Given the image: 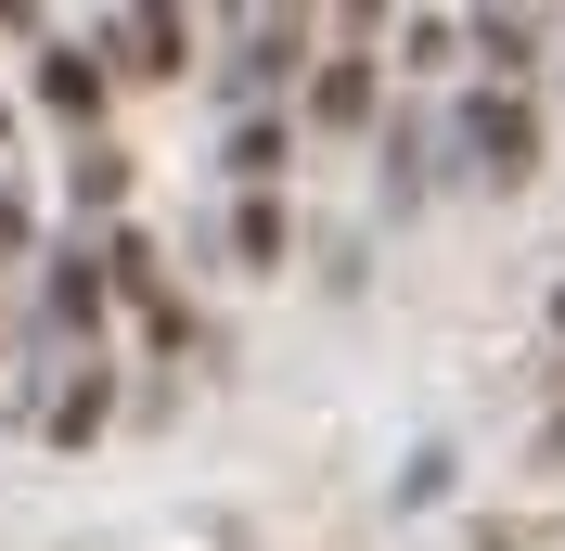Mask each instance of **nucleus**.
<instances>
[{"instance_id":"obj_13","label":"nucleus","mask_w":565,"mask_h":551,"mask_svg":"<svg viewBox=\"0 0 565 551\" xmlns=\"http://www.w3.org/2000/svg\"><path fill=\"white\" fill-rule=\"evenodd\" d=\"M553 334H565V295H553Z\"/></svg>"},{"instance_id":"obj_11","label":"nucleus","mask_w":565,"mask_h":551,"mask_svg":"<svg viewBox=\"0 0 565 551\" xmlns=\"http://www.w3.org/2000/svg\"><path fill=\"white\" fill-rule=\"evenodd\" d=\"M116 193H129V154H116V141H77V206L104 218Z\"/></svg>"},{"instance_id":"obj_2","label":"nucleus","mask_w":565,"mask_h":551,"mask_svg":"<svg viewBox=\"0 0 565 551\" xmlns=\"http://www.w3.org/2000/svg\"><path fill=\"white\" fill-rule=\"evenodd\" d=\"M39 309H52V334H77V346L104 334V309H116V295H104V244H52V270H39Z\"/></svg>"},{"instance_id":"obj_9","label":"nucleus","mask_w":565,"mask_h":551,"mask_svg":"<svg viewBox=\"0 0 565 551\" xmlns=\"http://www.w3.org/2000/svg\"><path fill=\"white\" fill-rule=\"evenodd\" d=\"M282 154H296V141H282L270 116H245V129H232V180H245V193H270V180H282Z\"/></svg>"},{"instance_id":"obj_7","label":"nucleus","mask_w":565,"mask_h":551,"mask_svg":"<svg viewBox=\"0 0 565 551\" xmlns=\"http://www.w3.org/2000/svg\"><path fill=\"white\" fill-rule=\"evenodd\" d=\"M462 39L489 52V77H527V65H540V26H527V13H476Z\"/></svg>"},{"instance_id":"obj_1","label":"nucleus","mask_w":565,"mask_h":551,"mask_svg":"<svg viewBox=\"0 0 565 551\" xmlns=\"http://www.w3.org/2000/svg\"><path fill=\"white\" fill-rule=\"evenodd\" d=\"M462 154H476V180H501V193H514V180L540 168V116H527V90H476V104H462Z\"/></svg>"},{"instance_id":"obj_8","label":"nucleus","mask_w":565,"mask_h":551,"mask_svg":"<svg viewBox=\"0 0 565 551\" xmlns=\"http://www.w3.org/2000/svg\"><path fill=\"white\" fill-rule=\"evenodd\" d=\"M296 65H309V26H296V13L245 26V77H296Z\"/></svg>"},{"instance_id":"obj_5","label":"nucleus","mask_w":565,"mask_h":551,"mask_svg":"<svg viewBox=\"0 0 565 551\" xmlns=\"http://www.w3.org/2000/svg\"><path fill=\"white\" fill-rule=\"evenodd\" d=\"M104 411H116V372H104V359H77L65 398H52V449H90V436H104Z\"/></svg>"},{"instance_id":"obj_12","label":"nucleus","mask_w":565,"mask_h":551,"mask_svg":"<svg viewBox=\"0 0 565 551\" xmlns=\"http://www.w3.org/2000/svg\"><path fill=\"white\" fill-rule=\"evenodd\" d=\"M26 244H39V206L13 193V180H0V257H26Z\"/></svg>"},{"instance_id":"obj_6","label":"nucleus","mask_w":565,"mask_h":551,"mask_svg":"<svg viewBox=\"0 0 565 551\" xmlns=\"http://www.w3.org/2000/svg\"><path fill=\"white\" fill-rule=\"evenodd\" d=\"M180 39H193L180 13H129V26H116V65H129V77H180V65H193Z\"/></svg>"},{"instance_id":"obj_3","label":"nucleus","mask_w":565,"mask_h":551,"mask_svg":"<svg viewBox=\"0 0 565 551\" xmlns=\"http://www.w3.org/2000/svg\"><path fill=\"white\" fill-rule=\"evenodd\" d=\"M309 129H373V52H334L309 77Z\"/></svg>"},{"instance_id":"obj_10","label":"nucleus","mask_w":565,"mask_h":551,"mask_svg":"<svg viewBox=\"0 0 565 551\" xmlns=\"http://www.w3.org/2000/svg\"><path fill=\"white\" fill-rule=\"evenodd\" d=\"M232 257H245V270H270V257H282V206H270V193L232 206Z\"/></svg>"},{"instance_id":"obj_4","label":"nucleus","mask_w":565,"mask_h":551,"mask_svg":"<svg viewBox=\"0 0 565 551\" xmlns=\"http://www.w3.org/2000/svg\"><path fill=\"white\" fill-rule=\"evenodd\" d=\"M39 104L65 116V129H90L104 116V52H39Z\"/></svg>"}]
</instances>
